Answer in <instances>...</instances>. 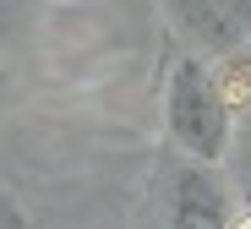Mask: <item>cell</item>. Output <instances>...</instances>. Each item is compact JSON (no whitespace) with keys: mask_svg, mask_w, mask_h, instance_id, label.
I'll return each instance as SVG.
<instances>
[{"mask_svg":"<svg viewBox=\"0 0 251 229\" xmlns=\"http://www.w3.org/2000/svg\"><path fill=\"white\" fill-rule=\"evenodd\" d=\"M164 131L186 158L229 164L235 148V104L207 55H180L164 82Z\"/></svg>","mask_w":251,"mask_h":229,"instance_id":"cell-1","label":"cell"},{"mask_svg":"<svg viewBox=\"0 0 251 229\" xmlns=\"http://www.w3.org/2000/svg\"><path fill=\"white\" fill-rule=\"evenodd\" d=\"M170 229H235V197L219 164L186 158L170 180Z\"/></svg>","mask_w":251,"mask_h":229,"instance_id":"cell-2","label":"cell"},{"mask_svg":"<svg viewBox=\"0 0 251 229\" xmlns=\"http://www.w3.org/2000/svg\"><path fill=\"white\" fill-rule=\"evenodd\" d=\"M164 6L202 44V55H235L251 38V0H164Z\"/></svg>","mask_w":251,"mask_h":229,"instance_id":"cell-3","label":"cell"},{"mask_svg":"<svg viewBox=\"0 0 251 229\" xmlns=\"http://www.w3.org/2000/svg\"><path fill=\"white\" fill-rule=\"evenodd\" d=\"M229 164H235V186H240V197H246V207H251V120H246V126H235Z\"/></svg>","mask_w":251,"mask_h":229,"instance_id":"cell-4","label":"cell"},{"mask_svg":"<svg viewBox=\"0 0 251 229\" xmlns=\"http://www.w3.org/2000/svg\"><path fill=\"white\" fill-rule=\"evenodd\" d=\"M235 229H251V213H246V218H235Z\"/></svg>","mask_w":251,"mask_h":229,"instance_id":"cell-5","label":"cell"}]
</instances>
